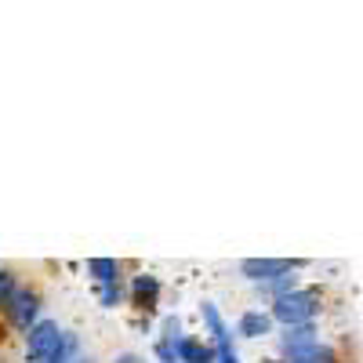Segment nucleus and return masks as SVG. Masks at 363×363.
Here are the masks:
<instances>
[{
    "label": "nucleus",
    "instance_id": "f257e3e1",
    "mask_svg": "<svg viewBox=\"0 0 363 363\" xmlns=\"http://www.w3.org/2000/svg\"><path fill=\"white\" fill-rule=\"evenodd\" d=\"M320 309H323L320 294L301 287V291H294L280 301H272V320H280L284 327H301V323H313L320 316Z\"/></svg>",
    "mask_w": 363,
    "mask_h": 363
},
{
    "label": "nucleus",
    "instance_id": "f03ea898",
    "mask_svg": "<svg viewBox=\"0 0 363 363\" xmlns=\"http://www.w3.org/2000/svg\"><path fill=\"white\" fill-rule=\"evenodd\" d=\"M62 338H66V330L58 327L55 320H37L33 327H29V335H26V356L33 363H44L58 345H62Z\"/></svg>",
    "mask_w": 363,
    "mask_h": 363
},
{
    "label": "nucleus",
    "instance_id": "7ed1b4c3",
    "mask_svg": "<svg viewBox=\"0 0 363 363\" xmlns=\"http://www.w3.org/2000/svg\"><path fill=\"white\" fill-rule=\"evenodd\" d=\"M294 269H301V262H291V258H244L240 262V272L251 277L255 284H269L277 277H287Z\"/></svg>",
    "mask_w": 363,
    "mask_h": 363
},
{
    "label": "nucleus",
    "instance_id": "20e7f679",
    "mask_svg": "<svg viewBox=\"0 0 363 363\" xmlns=\"http://www.w3.org/2000/svg\"><path fill=\"white\" fill-rule=\"evenodd\" d=\"M8 316H11V323L15 327H22L26 335H29V327L37 323V313H40V298H37V291H29V287H18L11 298H8Z\"/></svg>",
    "mask_w": 363,
    "mask_h": 363
},
{
    "label": "nucleus",
    "instance_id": "39448f33",
    "mask_svg": "<svg viewBox=\"0 0 363 363\" xmlns=\"http://www.w3.org/2000/svg\"><path fill=\"white\" fill-rule=\"evenodd\" d=\"M313 345H320V330L316 323H301V327H284V335H280V349L287 359L301 356V352H309Z\"/></svg>",
    "mask_w": 363,
    "mask_h": 363
},
{
    "label": "nucleus",
    "instance_id": "423d86ee",
    "mask_svg": "<svg viewBox=\"0 0 363 363\" xmlns=\"http://www.w3.org/2000/svg\"><path fill=\"white\" fill-rule=\"evenodd\" d=\"M236 330H240L244 338H265V335H272V313L247 309L244 316L236 320Z\"/></svg>",
    "mask_w": 363,
    "mask_h": 363
},
{
    "label": "nucleus",
    "instance_id": "0eeeda50",
    "mask_svg": "<svg viewBox=\"0 0 363 363\" xmlns=\"http://www.w3.org/2000/svg\"><path fill=\"white\" fill-rule=\"evenodd\" d=\"M258 291H262V294H269L272 301H280V298H287V294L301 291V284H298L294 272H287V277H277V280H269V284H258Z\"/></svg>",
    "mask_w": 363,
    "mask_h": 363
},
{
    "label": "nucleus",
    "instance_id": "6e6552de",
    "mask_svg": "<svg viewBox=\"0 0 363 363\" xmlns=\"http://www.w3.org/2000/svg\"><path fill=\"white\" fill-rule=\"evenodd\" d=\"M77 359H80V342H77V335H69V330H66L62 345H58L44 363H77Z\"/></svg>",
    "mask_w": 363,
    "mask_h": 363
},
{
    "label": "nucleus",
    "instance_id": "1a4fd4ad",
    "mask_svg": "<svg viewBox=\"0 0 363 363\" xmlns=\"http://www.w3.org/2000/svg\"><path fill=\"white\" fill-rule=\"evenodd\" d=\"M87 269H91V277H95L99 284H116V272H120V265L113 258H91Z\"/></svg>",
    "mask_w": 363,
    "mask_h": 363
},
{
    "label": "nucleus",
    "instance_id": "9d476101",
    "mask_svg": "<svg viewBox=\"0 0 363 363\" xmlns=\"http://www.w3.org/2000/svg\"><path fill=\"white\" fill-rule=\"evenodd\" d=\"M287 363H338V352L330 349L327 342H320V345H313L309 352H301V356H294V359H287Z\"/></svg>",
    "mask_w": 363,
    "mask_h": 363
},
{
    "label": "nucleus",
    "instance_id": "9b49d317",
    "mask_svg": "<svg viewBox=\"0 0 363 363\" xmlns=\"http://www.w3.org/2000/svg\"><path fill=\"white\" fill-rule=\"evenodd\" d=\"M15 291H18V287H15V277H11L8 269H0V306H8V298H11Z\"/></svg>",
    "mask_w": 363,
    "mask_h": 363
},
{
    "label": "nucleus",
    "instance_id": "f8f14e48",
    "mask_svg": "<svg viewBox=\"0 0 363 363\" xmlns=\"http://www.w3.org/2000/svg\"><path fill=\"white\" fill-rule=\"evenodd\" d=\"M157 356H160V363H178V349H174V342H157Z\"/></svg>",
    "mask_w": 363,
    "mask_h": 363
},
{
    "label": "nucleus",
    "instance_id": "ddd939ff",
    "mask_svg": "<svg viewBox=\"0 0 363 363\" xmlns=\"http://www.w3.org/2000/svg\"><path fill=\"white\" fill-rule=\"evenodd\" d=\"M135 291H138V294H157V280H153V277H138V280H135Z\"/></svg>",
    "mask_w": 363,
    "mask_h": 363
},
{
    "label": "nucleus",
    "instance_id": "4468645a",
    "mask_svg": "<svg viewBox=\"0 0 363 363\" xmlns=\"http://www.w3.org/2000/svg\"><path fill=\"white\" fill-rule=\"evenodd\" d=\"M102 301H106V306H116V301H120V287L116 284H102Z\"/></svg>",
    "mask_w": 363,
    "mask_h": 363
},
{
    "label": "nucleus",
    "instance_id": "2eb2a0df",
    "mask_svg": "<svg viewBox=\"0 0 363 363\" xmlns=\"http://www.w3.org/2000/svg\"><path fill=\"white\" fill-rule=\"evenodd\" d=\"M113 363H145L142 356H135V352H124V356H116Z\"/></svg>",
    "mask_w": 363,
    "mask_h": 363
},
{
    "label": "nucleus",
    "instance_id": "dca6fc26",
    "mask_svg": "<svg viewBox=\"0 0 363 363\" xmlns=\"http://www.w3.org/2000/svg\"><path fill=\"white\" fill-rule=\"evenodd\" d=\"M77 363H95V359H87V356H80V359H77Z\"/></svg>",
    "mask_w": 363,
    "mask_h": 363
}]
</instances>
